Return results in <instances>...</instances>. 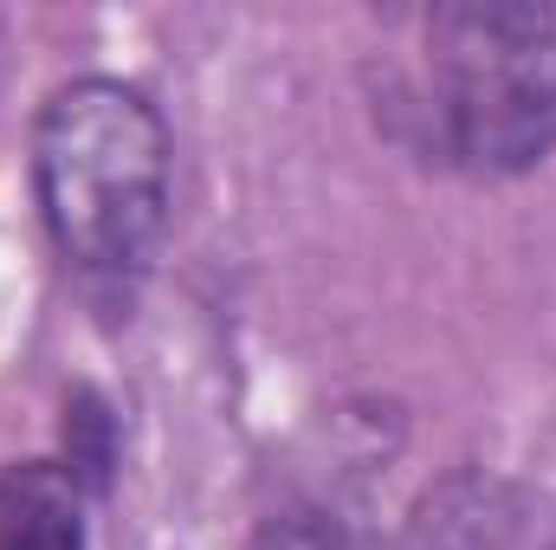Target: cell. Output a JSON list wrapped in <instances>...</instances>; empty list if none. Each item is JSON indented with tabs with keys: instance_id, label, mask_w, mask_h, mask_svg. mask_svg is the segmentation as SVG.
<instances>
[{
	"instance_id": "1",
	"label": "cell",
	"mask_w": 556,
	"mask_h": 550,
	"mask_svg": "<svg viewBox=\"0 0 556 550\" xmlns=\"http://www.w3.org/2000/svg\"><path fill=\"white\" fill-rule=\"evenodd\" d=\"M33 182L52 240L85 273H137L168 221V137L149 98L117 78H78L46 98Z\"/></svg>"
},
{
	"instance_id": "2",
	"label": "cell",
	"mask_w": 556,
	"mask_h": 550,
	"mask_svg": "<svg viewBox=\"0 0 556 550\" xmlns=\"http://www.w3.org/2000/svg\"><path fill=\"white\" fill-rule=\"evenodd\" d=\"M427 111L466 168H531L556 149V13L453 0L427 13Z\"/></svg>"
},
{
	"instance_id": "3",
	"label": "cell",
	"mask_w": 556,
	"mask_h": 550,
	"mask_svg": "<svg viewBox=\"0 0 556 550\" xmlns=\"http://www.w3.org/2000/svg\"><path fill=\"white\" fill-rule=\"evenodd\" d=\"M0 550H85L78 479L26 460L0 473Z\"/></svg>"
},
{
	"instance_id": "4",
	"label": "cell",
	"mask_w": 556,
	"mask_h": 550,
	"mask_svg": "<svg viewBox=\"0 0 556 550\" xmlns=\"http://www.w3.org/2000/svg\"><path fill=\"white\" fill-rule=\"evenodd\" d=\"M253 550H350V538L317 512H291V518H273Z\"/></svg>"
}]
</instances>
